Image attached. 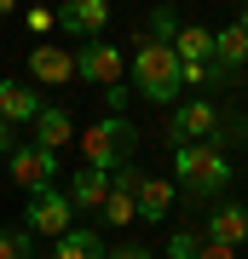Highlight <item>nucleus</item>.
<instances>
[{
    "instance_id": "f257e3e1",
    "label": "nucleus",
    "mask_w": 248,
    "mask_h": 259,
    "mask_svg": "<svg viewBox=\"0 0 248 259\" xmlns=\"http://www.w3.org/2000/svg\"><path fill=\"white\" fill-rule=\"evenodd\" d=\"M225 185H231V156L225 150H214V144L173 150V190L179 196H191V202L202 207V202H220Z\"/></svg>"
},
{
    "instance_id": "f03ea898",
    "label": "nucleus",
    "mask_w": 248,
    "mask_h": 259,
    "mask_svg": "<svg viewBox=\"0 0 248 259\" xmlns=\"http://www.w3.org/2000/svg\"><path fill=\"white\" fill-rule=\"evenodd\" d=\"M133 93L138 98H150V104H162V110H173V104L185 98V75H179V58L173 47H156V40H138V52H133Z\"/></svg>"
},
{
    "instance_id": "7ed1b4c3",
    "label": "nucleus",
    "mask_w": 248,
    "mask_h": 259,
    "mask_svg": "<svg viewBox=\"0 0 248 259\" xmlns=\"http://www.w3.org/2000/svg\"><path fill=\"white\" fill-rule=\"evenodd\" d=\"M133 150H138V127H133L127 115H104V121H92L87 139H81V156H87L92 173H116V167H127Z\"/></svg>"
},
{
    "instance_id": "20e7f679",
    "label": "nucleus",
    "mask_w": 248,
    "mask_h": 259,
    "mask_svg": "<svg viewBox=\"0 0 248 259\" xmlns=\"http://www.w3.org/2000/svg\"><path fill=\"white\" fill-rule=\"evenodd\" d=\"M220 121H225V110L214 98H179L173 104V115H167V144L173 150H185V144H214L220 139Z\"/></svg>"
},
{
    "instance_id": "39448f33",
    "label": "nucleus",
    "mask_w": 248,
    "mask_h": 259,
    "mask_svg": "<svg viewBox=\"0 0 248 259\" xmlns=\"http://www.w3.org/2000/svg\"><path fill=\"white\" fill-rule=\"evenodd\" d=\"M6 167H12V185H23L29 196L58 190V156H52V150H41L35 139H23L18 150H12V156H6Z\"/></svg>"
},
{
    "instance_id": "423d86ee",
    "label": "nucleus",
    "mask_w": 248,
    "mask_h": 259,
    "mask_svg": "<svg viewBox=\"0 0 248 259\" xmlns=\"http://www.w3.org/2000/svg\"><path fill=\"white\" fill-rule=\"evenodd\" d=\"M75 75L110 93V87H121V75H127V58H121V47H110V35L87 40V47H75Z\"/></svg>"
},
{
    "instance_id": "0eeeda50",
    "label": "nucleus",
    "mask_w": 248,
    "mask_h": 259,
    "mask_svg": "<svg viewBox=\"0 0 248 259\" xmlns=\"http://www.w3.org/2000/svg\"><path fill=\"white\" fill-rule=\"evenodd\" d=\"M23 231L29 236H64V231H75V207H69V196L64 190H41V196H29L23 202Z\"/></svg>"
},
{
    "instance_id": "6e6552de",
    "label": "nucleus",
    "mask_w": 248,
    "mask_h": 259,
    "mask_svg": "<svg viewBox=\"0 0 248 259\" xmlns=\"http://www.w3.org/2000/svg\"><path fill=\"white\" fill-rule=\"evenodd\" d=\"M58 23H64V35H75L87 47V40H104V29H110V0H69V6H58Z\"/></svg>"
},
{
    "instance_id": "1a4fd4ad",
    "label": "nucleus",
    "mask_w": 248,
    "mask_h": 259,
    "mask_svg": "<svg viewBox=\"0 0 248 259\" xmlns=\"http://www.w3.org/2000/svg\"><path fill=\"white\" fill-rule=\"evenodd\" d=\"M202 242L242 248V242H248V202H214V213L202 219Z\"/></svg>"
},
{
    "instance_id": "9d476101",
    "label": "nucleus",
    "mask_w": 248,
    "mask_h": 259,
    "mask_svg": "<svg viewBox=\"0 0 248 259\" xmlns=\"http://www.w3.org/2000/svg\"><path fill=\"white\" fill-rule=\"evenodd\" d=\"M173 202H179L173 179H156V173H145V179H138V190H133V207H138V219H145V225H162L167 213H173Z\"/></svg>"
},
{
    "instance_id": "9b49d317",
    "label": "nucleus",
    "mask_w": 248,
    "mask_h": 259,
    "mask_svg": "<svg viewBox=\"0 0 248 259\" xmlns=\"http://www.w3.org/2000/svg\"><path fill=\"white\" fill-rule=\"evenodd\" d=\"M46 110L35 87H23V81H0V121L6 127H35V115Z\"/></svg>"
},
{
    "instance_id": "f8f14e48",
    "label": "nucleus",
    "mask_w": 248,
    "mask_h": 259,
    "mask_svg": "<svg viewBox=\"0 0 248 259\" xmlns=\"http://www.w3.org/2000/svg\"><path fill=\"white\" fill-rule=\"evenodd\" d=\"M173 58H179V69H208V64H214V29H202V23H179Z\"/></svg>"
},
{
    "instance_id": "ddd939ff",
    "label": "nucleus",
    "mask_w": 248,
    "mask_h": 259,
    "mask_svg": "<svg viewBox=\"0 0 248 259\" xmlns=\"http://www.w3.org/2000/svg\"><path fill=\"white\" fill-rule=\"evenodd\" d=\"M29 75H35L41 87H64V81H75V52H64V47H29Z\"/></svg>"
},
{
    "instance_id": "4468645a",
    "label": "nucleus",
    "mask_w": 248,
    "mask_h": 259,
    "mask_svg": "<svg viewBox=\"0 0 248 259\" xmlns=\"http://www.w3.org/2000/svg\"><path fill=\"white\" fill-rule=\"evenodd\" d=\"M64 196H69V207L75 213H98L104 207V196H110V173H92V167H81L75 179H64Z\"/></svg>"
},
{
    "instance_id": "2eb2a0df",
    "label": "nucleus",
    "mask_w": 248,
    "mask_h": 259,
    "mask_svg": "<svg viewBox=\"0 0 248 259\" xmlns=\"http://www.w3.org/2000/svg\"><path fill=\"white\" fill-rule=\"evenodd\" d=\"M214 64H220L231 81L248 69V35H242L237 23H231V29H214Z\"/></svg>"
},
{
    "instance_id": "dca6fc26",
    "label": "nucleus",
    "mask_w": 248,
    "mask_h": 259,
    "mask_svg": "<svg viewBox=\"0 0 248 259\" xmlns=\"http://www.w3.org/2000/svg\"><path fill=\"white\" fill-rule=\"evenodd\" d=\"M69 139H75V121H69V110H52V104H46V110L35 115V144L58 156V150H64Z\"/></svg>"
},
{
    "instance_id": "f3484780",
    "label": "nucleus",
    "mask_w": 248,
    "mask_h": 259,
    "mask_svg": "<svg viewBox=\"0 0 248 259\" xmlns=\"http://www.w3.org/2000/svg\"><path fill=\"white\" fill-rule=\"evenodd\" d=\"M104 253H110V242H104L98 231H81V225L64 231V236H58V248H52V259H104Z\"/></svg>"
},
{
    "instance_id": "a211bd4d",
    "label": "nucleus",
    "mask_w": 248,
    "mask_h": 259,
    "mask_svg": "<svg viewBox=\"0 0 248 259\" xmlns=\"http://www.w3.org/2000/svg\"><path fill=\"white\" fill-rule=\"evenodd\" d=\"M173 35H179V12H173V6H156V12H150V35H145V40L173 47Z\"/></svg>"
},
{
    "instance_id": "6ab92c4d",
    "label": "nucleus",
    "mask_w": 248,
    "mask_h": 259,
    "mask_svg": "<svg viewBox=\"0 0 248 259\" xmlns=\"http://www.w3.org/2000/svg\"><path fill=\"white\" fill-rule=\"evenodd\" d=\"M0 259H35V236H29L23 225L0 231Z\"/></svg>"
},
{
    "instance_id": "aec40b11",
    "label": "nucleus",
    "mask_w": 248,
    "mask_h": 259,
    "mask_svg": "<svg viewBox=\"0 0 248 259\" xmlns=\"http://www.w3.org/2000/svg\"><path fill=\"white\" fill-rule=\"evenodd\" d=\"M196 248H202V231H173L167 236V259H196Z\"/></svg>"
},
{
    "instance_id": "412c9836",
    "label": "nucleus",
    "mask_w": 248,
    "mask_h": 259,
    "mask_svg": "<svg viewBox=\"0 0 248 259\" xmlns=\"http://www.w3.org/2000/svg\"><path fill=\"white\" fill-rule=\"evenodd\" d=\"M225 144H248V115H225V121H220V139H214V150H225Z\"/></svg>"
},
{
    "instance_id": "4be33fe9",
    "label": "nucleus",
    "mask_w": 248,
    "mask_h": 259,
    "mask_svg": "<svg viewBox=\"0 0 248 259\" xmlns=\"http://www.w3.org/2000/svg\"><path fill=\"white\" fill-rule=\"evenodd\" d=\"M23 23L35 29V35H46V29L58 23V12H52V6H29V12H23Z\"/></svg>"
},
{
    "instance_id": "5701e85b",
    "label": "nucleus",
    "mask_w": 248,
    "mask_h": 259,
    "mask_svg": "<svg viewBox=\"0 0 248 259\" xmlns=\"http://www.w3.org/2000/svg\"><path fill=\"white\" fill-rule=\"evenodd\" d=\"M104 259H150V248H145V242H116Z\"/></svg>"
},
{
    "instance_id": "b1692460",
    "label": "nucleus",
    "mask_w": 248,
    "mask_h": 259,
    "mask_svg": "<svg viewBox=\"0 0 248 259\" xmlns=\"http://www.w3.org/2000/svg\"><path fill=\"white\" fill-rule=\"evenodd\" d=\"M196 259H237V248H220V242H202V248H196Z\"/></svg>"
},
{
    "instance_id": "393cba45",
    "label": "nucleus",
    "mask_w": 248,
    "mask_h": 259,
    "mask_svg": "<svg viewBox=\"0 0 248 259\" xmlns=\"http://www.w3.org/2000/svg\"><path fill=\"white\" fill-rule=\"evenodd\" d=\"M18 144H23V139H18V127H6V121H0V156H12Z\"/></svg>"
},
{
    "instance_id": "a878e982",
    "label": "nucleus",
    "mask_w": 248,
    "mask_h": 259,
    "mask_svg": "<svg viewBox=\"0 0 248 259\" xmlns=\"http://www.w3.org/2000/svg\"><path fill=\"white\" fill-rule=\"evenodd\" d=\"M104 98H110V115H127V87H110Z\"/></svg>"
},
{
    "instance_id": "bb28decb",
    "label": "nucleus",
    "mask_w": 248,
    "mask_h": 259,
    "mask_svg": "<svg viewBox=\"0 0 248 259\" xmlns=\"http://www.w3.org/2000/svg\"><path fill=\"white\" fill-rule=\"evenodd\" d=\"M237 29H242V35H248V12H242V18H237Z\"/></svg>"
}]
</instances>
